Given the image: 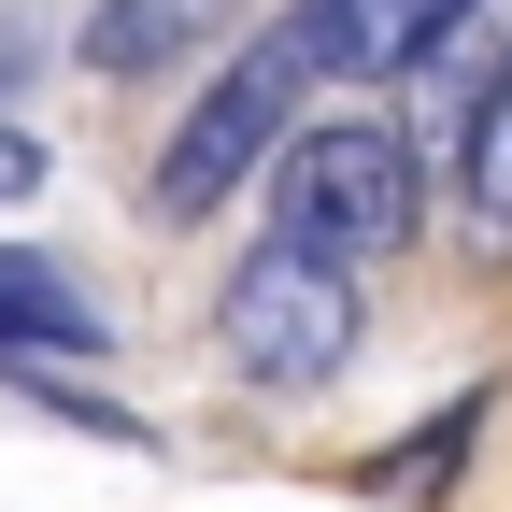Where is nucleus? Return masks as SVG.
I'll use <instances>...</instances> for the list:
<instances>
[{"label": "nucleus", "mask_w": 512, "mask_h": 512, "mask_svg": "<svg viewBox=\"0 0 512 512\" xmlns=\"http://www.w3.org/2000/svg\"><path fill=\"white\" fill-rule=\"evenodd\" d=\"M200 15H214V0H114V15H86V57H100V72H143V57H171Z\"/></svg>", "instance_id": "7"}, {"label": "nucleus", "mask_w": 512, "mask_h": 512, "mask_svg": "<svg viewBox=\"0 0 512 512\" xmlns=\"http://www.w3.org/2000/svg\"><path fill=\"white\" fill-rule=\"evenodd\" d=\"M413 228V143L399 128H370V114H342V128H299L285 143V171H271V242H299V256H384Z\"/></svg>", "instance_id": "3"}, {"label": "nucleus", "mask_w": 512, "mask_h": 512, "mask_svg": "<svg viewBox=\"0 0 512 512\" xmlns=\"http://www.w3.org/2000/svg\"><path fill=\"white\" fill-rule=\"evenodd\" d=\"M456 185H470V242L512 256V72H498L484 114H470V171H456Z\"/></svg>", "instance_id": "6"}, {"label": "nucleus", "mask_w": 512, "mask_h": 512, "mask_svg": "<svg viewBox=\"0 0 512 512\" xmlns=\"http://www.w3.org/2000/svg\"><path fill=\"white\" fill-rule=\"evenodd\" d=\"M214 342L242 384H271V399H299V384H328L356 356V271L342 256H299V242H256L228 299H214Z\"/></svg>", "instance_id": "2"}, {"label": "nucleus", "mask_w": 512, "mask_h": 512, "mask_svg": "<svg viewBox=\"0 0 512 512\" xmlns=\"http://www.w3.org/2000/svg\"><path fill=\"white\" fill-rule=\"evenodd\" d=\"M29 185H43V143H29V128H0V200H29Z\"/></svg>", "instance_id": "8"}, {"label": "nucleus", "mask_w": 512, "mask_h": 512, "mask_svg": "<svg viewBox=\"0 0 512 512\" xmlns=\"http://www.w3.org/2000/svg\"><path fill=\"white\" fill-rule=\"evenodd\" d=\"M313 72H328L313 15H285L271 43H242L228 72L200 86V114L171 128V157H157V214H171V228H200V214L228 200V185H242L256 157H271V143H285V114H299V86H313Z\"/></svg>", "instance_id": "1"}, {"label": "nucleus", "mask_w": 512, "mask_h": 512, "mask_svg": "<svg viewBox=\"0 0 512 512\" xmlns=\"http://www.w3.org/2000/svg\"><path fill=\"white\" fill-rule=\"evenodd\" d=\"M484 15V0H313V43H328V72H413L441 57Z\"/></svg>", "instance_id": "4"}, {"label": "nucleus", "mask_w": 512, "mask_h": 512, "mask_svg": "<svg viewBox=\"0 0 512 512\" xmlns=\"http://www.w3.org/2000/svg\"><path fill=\"white\" fill-rule=\"evenodd\" d=\"M0 356H100V313H86V285L72 271H43L29 242H0Z\"/></svg>", "instance_id": "5"}]
</instances>
